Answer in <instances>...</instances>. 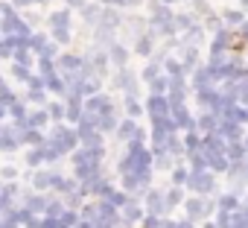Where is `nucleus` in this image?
<instances>
[{
	"label": "nucleus",
	"instance_id": "nucleus-1",
	"mask_svg": "<svg viewBox=\"0 0 248 228\" xmlns=\"http://www.w3.org/2000/svg\"><path fill=\"white\" fill-rule=\"evenodd\" d=\"M38 76L44 79V85H47L50 91H59V94L67 91V82L56 73V65H53L50 56H41V59H38Z\"/></svg>",
	"mask_w": 248,
	"mask_h": 228
},
{
	"label": "nucleus",
	"instance_id": "nucleus-2",
	"mask_svg": "<svg viewBox=\"0 0 248 228\" xmlns=\"http://www.w3.org/2000/svg\"><path fill=\"white\" fill-rule=\"evenodd\" d=\"M152 24H155V30H158L161 35H172V33L178 30V27H175V15L170 12V6L164 3V0L152 6Z\"/></svg>",
	"mask_w": 248,
	"mask_h": 228
},
{
	"label": "nucleus",
	"instance_id": "nucleus-3",
	"mask_svg": "<svg viewBox=\"0 0 248 228\" xmlns=\"http://www.w3.org/2000/svg\"><path fill=\"white\" fill-rule=\"evenodd\" d=\"M50 144L64 155V152H73L76 149V144H79V132H73V129H64V126H59L56 132H53V138H50Z\"/></svg>",
	"mask_w": 248,
	"mask_h": 228
},
{
	"label": "nucleus",
	"instance_id": "nucleus-4",
	"mask_svg": "<svg viewBox=\"0 0 248 228\" xmlns=\"http://www.w3.org/2000/svg\"><path fill=\"white\" fill-rule=\"evenodd\" d=\"M149 114H152V120H164V117H172V102L164 97V94H152L149 102H146Z\"/></svg>",
	"mask_w": 248,
	"mask_h": 228
},
{
	"label": "nucleus",
	"instance_id": "nucleus-5",
	"mask_svg": "<svg viewBox=\"0 0 248 228\" xmlns=\"http://www.w3.org/2000/svg\"><path fill=\"white\" fill-rule=\"evenodd\" d=\"M187 184H190V190H196V193H202V196H204V193H210V190H213V176H210L207 170H193Z\"/></svg>",
	"mask_w": 248,
	"mask_h": 228
},
{
	"label": "nucleus",
	"instance_id": "nucleus-6",
	"mask_svg": "<svg viewBox=\"0 0 248 228\" xmlns=\"http://www.w3.org/2000/svg\"><path fill=\"white\" fill-rule=\"evenodd\" d=\"M102 161V147H85L73 155V164H99Z\"/></svg>",
	"mask_w": 248,
	"mask_h": 228
},
{
	"label": "nucleus",
	"instance_id": "nucleus-7",
	"mask_svg": "<svg viewBox=\"0 0 248 228\" xmlns=\"http://www.w3.org/2000/svg\"><path fill=\"white\" fill-rule=\"evenodd\" d=\"M117 138H120V141H135V138L143 141V132L135 126V120H123V123L117 126Z\"/></svg>",
	"mask_w": 248,
	"mask_h": 228
},
{
	"label": "nucleus",
	"instance_id": "nucleus-8",
	"mask_svg": "<svg viewBox=\"0 0 248 228\" xmlns=\"http://www.w3.org/2000/svg\"><path fill=\"white\" fill-rule=\"evenodd\" d=\"M82 67H85V62H82L79 56H62V62H59V70H62V73H67V76L82 73Z\"/></svg>",
	"mask_w": 248,
	"mask_h": 228
},
{
	"label": "nucleus",
	"instance_id": "nucleus-9",
	"mask_svg": "<svg viewBox=\"0 0 248 228\" xmlns=\"http://www.w3.org/2000/svg\"><path fill=\"white\" fill-rule=\"evenodd\" d=\"M146 208H149V213H164V208H170V202H167V196L161 190H149Z\"/></svg>",
	"mask_w": 248,
	"mask_h": 228
},
{
	"label": "nucleus",
	"instance_id": "nucleus-10",
	"mask_svg": "<svg viewBox=\"0 0 248 228\" xmlns=\"http://www.w3.org/2000/svg\"><path fill=\"white\" fill-rule=\"evenodd\" d=\"M210 208H213V205L204 202V199H190V202H187V216H190V219H202V216L210 213Z\"/></svg>",
	"mask_w": 248,
	"mask_h": 228
},
{
	"label": "nucleus",
	"instance_id": "nucleus-11",
	"mask_svg": "<svg viewBox=\"0 0 248 228\" xmlns=\"http://www.w3.org/2000/svg\"><path fill=\"white\" fill-rule=\"evenodd\" d=\"M53 117H50V111H32L30 117L21 123V129H27V126H32V129H41V126H47Z\"/></svg>",
	"mask_w": 248,
	"mask_h": 228
},
{
	"label": "nucleus",
	"instance_id": "nucleus-12",
	"mask_svg": "<svg viewBox=\"0 0 248 228\" xmlns=\"http://www.w3.org/2000/svg\"><path fill=\"white\" fill-rule=\"evenodd\" d=\"M172 120L181 126V129H193V117L187 114V108H184V102H178V105H172Z\"/></svg>",
	"mask_w": 248,
	"mask_h": 228
},
{
	"label": "nucleus",
	"instance_id": "nucleus-13",
	"mask_svg": "<svg viewBox=\"0 0 248 228\" xmlns=\"http://www.w3.org/2000/svg\"><path fill=\"white\" fill-rule=\"evenodd\" d=\"M82 94H76V91H70V102H67V117L70 120H82Z\"/></svg>",
	"mask_w": 248,
	"mask_h": 228
},
{
	"label": "nucleus",
	"instance_id": "nucleus-14",
	"mask_svg": "<svg viewBox=\"0 0 248 228\" xmlns=\"http://www.w3.org/2000/svg\"><path fill=\"white\" fill-rule=\"evenodd\" d=\"M222 120H233V123H248V111L245 108H236L233 102L225 108V114H222Z\"/></svg>",
	"mask_w": 248,
	"mask_h": 228
},
{
	"label": "nucleus",
	"instance_id": "nucleus-15",
	"mask_svg": "<svg viewBox=\"0 0 248 228\" xmlns=\"http://www.w3.org/2000/svg\"><path fill=\"white\" fill-rule=\"evenodd\" d=\"M117 88H123L126 94H135V73H129L126 67H123V70L117 73Z\"/></svg>",
	"mask_w": 248,
	"mask_h": 228
},
{
	"label": "nucleus",
	"instance_id": "nucleus-16",
	"mask_svg": "<svg viewBox=\"0 0 248 228\" xmlns=\"http://www.w3.org/2000/svg\"><path fill=\"white\" fill-rule=\"evenodd\" d=\"M50 27H53V30H70V12H67V9L53 12V15H50Z\"/></svg>",
	"mask_w": 248,
	"mask_h": 228
},
{
	"label": "nucleus",
	"instance_id": "nucleus-17",
	"mask_svg": "<svg viewBox=\"0 0 248 228\" xmlns=\"http://www.w3.org/2000/svg\"><path fill=\"white\" fill-rule=\"evenodd\" d=\"M216 79V73H213V67H204V70H199L196 73V91H202V88H210V82Z\"/></svg>",
	"mask_w": 248,
	"mask_h": 228
},
{
	"label": "nucleus",
	"instance_id": "nucleus-18",
	"mask_svg": "<svg viewBox=\"0 0 248 228\" xmlns=\"http://www.w3.org/2000/svg\"><path fill=\"white\" fill-rule=\"evenodd\" d=\"M96 126H99V132H114V129L120 126V123H117V117H114V108H108V111L102 114Z\"/></svg>",
	"mask_w": 248,
	"mask_h": 228
},
{
	"label": "nucleus",
	"instance_id": "nucleus-19",
	"mask_svg": "<svg viewBox=\"0 0 248 228\" xmlns=\"http://www.w3.org/2000/svg\"><path fill=\"white\" fill-rule=\"evenodd\" d=\"M123 216H126V222H140L143 219V211H140V205L126 202V205H123Z\"/></svg>",
	"mask_w": 248,
	"mask_h": 228
},
{
	"label": "nucleus",
	"instance_id": "nucleus-20",
	"mask_svg": "<svg viewBox=\"0 0 248 228\" xmlns=\"http://www.w3.org/2000/svg\"><path fill=\"white\" fill-rule=\"evenodd\" d=\"M117 24H120V15H117V9H102L99 27H102V30H114Z\"/></svg>",
	"mask_w": 248,
	"mask_h": 228
},
{
	"label": "nucleus",
	"instance_id": "nucleus-21",
	"mask_svg": "<svg viewBox=\"0 0 248 228\" xmlns=\"http://www.w3.org/2000/svg\"><path fill=\"white\" fill-rule=\"evenodd\" d=\"M21 144V135H15L12 129H3V135H0V149H15Z\"/></svg>",
	"mask_w": 248,
	"mask_h": 228
},
{
	"label": "nucleus",
	"instance_id": "nucleus-22",
	"mask_svg": "<svg viewBox=\"0 0 248 228\" xmlns=\"http://www.w3.org/2000/svg\"><path fill=\"white\" fill-rule=\"evenodd\" d=\"M225 155H228V161H245V147H242L239 141H231Z\"/></svg>",
	"mask_w": 248,
	"mask_h": 228
},
{
	"label": "nucleus",
	"instance_id": "nucleus-23",
	"mask_svg": "<svg viewBox=\"0 0 248 228\" xmlns=\"http://www.w3.org/2000/svg\"><path fill=\"white\" fill-rule=\"evenodd\" d=\"M199 129L202 132H219V117L216 114H204V117L199 120Z\"/></svg>",
	"mask_w": 248,
	"mask_h": 228
},
{
	"label": "nucleus",
	"instance_id": "nucleus-24",
	"mask_svg": "<svg viewBox=\"0 0 248 228\" xmlns=\"http://www.w3.org/2000/svg\"><path fill=\"white\" fill-rule=\"evenodd\" d=\"M82 15H85V21H88V24H99L102 9H99V6H88V3H85V6H82Z\"/></svg>",
	"mask_w": 248,
	"mask_h": 228
},
{
	"label": "nucleus",
	"instance_id": "nucleus-25",
	"mask_svg": "<svg viewBox=\"0 0 248 228\" xmlns=\"http://www.w3.org/2000/svg\"><path fill=\"white\" fill-rule=\"evenodd\" d=\"M12 76H15V79H21V82H30V79H32L30 65H18V62H15V65H12Z\"/></svg>",
	"mask_w": 248,
	"mask_h": 228
},
{
	"label": "nucleus",
	"instance_id": "nucleus-26",
	"mask_svg": "<svg viewBox=\"0 0 248 228\" xmlns=\"http://www.w3.org/2000/svg\"><path fill=\"white\" fill-rule=\"evenodd\" d=\"M47 205H50V199H44V196H30V205H27V208H30L32 213H38V211L47 213Z\"/></svg>",
	"mask_w": 248,
	"mask_h": 228
},
{
	"label": "nucleus",
	"instance_id": "nucleus-27",
	"mask_svg": "<svg viewBox=\"0 0 248 228\" xmlns=\"http://www.w3.org/2000/svg\"><path fill=\"white\" fill-rule=\"evenodd\" d=\"M111 59H114L117 65H126V59H129L126 47H120V44H111Z\"/></svg>",
	"mask_w": 248,
	"mask_h": 228
},
{
	"label": "nucleus",
	"instance_id": "nucleus-28",
	"mask_svg": "<svg viewBox=\"0 0 248 228\" xmlns=\"http://www.w3.org/2000/svg\"><path fill=\"white\" fill-rule=\"evenodd\" d=\"M135 50H138L140 56H149V53H152V38H149V35H140L138 44H135Z\"/></svg>",
	"mask_w": 248,
	"mask_h": 228
},
{
	"label": "nucleus",
	"instance_id": "nucleus-29",
	"mask_svg": "<svg viewBox=\"0 0 248 228\" xmlns=\"http://www.w3.org/2000/svg\"><path fill=\"white\" fill-rule=\"evenodd\" d=\"M219 211H239V205H236V196H233V193L222 196V199H219Z\"/></svg>",
	"mask_w": 248,
	"mask_h": 228
},
{
	"label": "nucleus",
	"instance_id": "nucleus-30",
	"mask_svg": "<svg viewBox=\"0 0 248 228\" xmlns=\"http://www.w3.org/2000/svg\"><path fill=\"white\" fill-rule=\"evenodd\" d=\"M76 222H79V216H76L73 211H64V213L59 216V225H62V228H76Z\"/></svg>",
	"mask_w": 248,
	"mask_h": 228
},
{
	"label": "nucleus",
	"instance_id": "nucleus-31",
	"mask_svg": "<svg viewBox=\"0 0 248 228\" xmlns=\"http://www.w3.org/2000/svg\"><path fill=\"white\" fill-rule=\"evenodd\" d=\"M32 181H35V187H41V190H44V187H53V173H35Z\"/></svg>",
	"mask_w": 248,
	"mask_h": 228
},
{
	"label": "nucleus",
	"instance_id": "nucleus-32",
	"mask_svg": "<svg viewBox=\"0 0 248 228\" xmlns=\"http://www.w3.org/2000/svg\"><path fill=\"white\" fill-rule=\"evenodd\" d=\"M225 21H228L231 27H239V24L245 21V15H242L239 9H231V12H225Z\"/></svg>",
	"mask_w": 248,
	"mask_h": 228
},
{
	"label": "nucleus",
	"instance_id": "nucleus-33",
	"mask_svg": "<svg viewBox=\"0 0 248 228\" xmlns=\"http://www.w3.org/2000/svg\"><path fill=\"white\" fill-rule=\"evenodd\" d=\"M12 59H15L18 65H30V47H15Z\"/></svg>",
	"mask_w": 248,
	"mask_h": 228
},
{
	"label": "nucleus",
	"instance_id": "nucleus-34",
	"mask_svg": "<svg viewBox=\"0 0 248 228\" xmlns=\"http://www.w3.org/2000/svg\"><path fill=\"white\" fill-rule=\"evenodd\" d=\"M149 85H152V94H164V91L170 88V79H167V76H158V79H152Z\"/></svg>",
	"mask_w": 248,
	"mask_h": 228
},
{
	"label": "nucleus",
	"instance_id": "nucleus-35",
	"mask_svg": "<svg viewBox=\"0 0 248 228\" xmlns=\"http://www.w3.org/2000/svg\"><path fill=\"white\" fill-rule=\"evenodd\" d=\"M187 181H190V173L184 167H175L172 170V184H187Z\"/></svg>",
	"mask_w": 248,
	"mask_h": 228
},
{
	"label": "nucleus",
	"instance_id": "nucleus-36",
	"mask_svg": "<svg viewBox=\"0 0 248 228\" xmlns=\"http://www.w3.org/2000/svg\"><path fill=\"white\" fill-rule=\"evenodd\" d=\"M9 111H12V117H15L18 123H24V120H27V108H24L21 102H12V105H9Z\"/></svg>",
	"mask_w": 248,
	"mask_h": 228
},
{
	"label": "nucleus",
	"instance_id": "nucleus-37",
	"mask_svg": "<svg viewBox=\"0 0 248 228\" xmlns=\"http://www.w3.org/2000/svg\"><path fill=\"white\" fill-rule=\"evenodd\" d=\"M47 108H50V117H53V120H62V117H64V114H67V108H64L62 102H50Z\"/></svg>",
	"mask_w": 248,
	"mask_h": 228
},
{
	"label": "nucleus",
	"instance_id": "nucleus-38",
	"mask_svg": "<svg viewBox=\"0 0 248 228\" xmlns=\"http://www.w3.org/2000/svg\"><path fill=\"white\" fill-rule=\"evenodd\" d=\"M126 108H129V114H132V117H138V114L143 111V108H140V102L135 99V94H129V97H126Z\"/></svg>",
	"mask_w": 248,
	"mask_h": 228
},
{
	"label": "nucleus",
	"instance_id": "nucleus-39",
	"mask_svg": "<svg viewBox=\"0 0 248 228\" xmlns=\"http://www.w3.org/2000/svg\"><path fill=\"white\" fill-rule=\"evenodd\" d=\"M181 199H184V193H181V184H175V187L167 193V202H170V208H172V205H178Z\"/></svg>",
	"mask_w": 248,
	"mask_h": 228
},
{
	"label": "nucleus",
	"instance_id": "nucleus-40",
	"mask_svg": "<svg viewBox=\"0 0 248 228\" xmlns=\"http://www.w3.org/2000/svg\"><path fill=\"white\" fill-rule=\"evenodd\" d=\"M102 199H108V202H111V205H117V208H123V205L129 202L126 196H123V193H117V190H111V193H108V196H102Z\"/></svg>",
	"mask_w": 248,
	"mask_h": 228
},
{
	"label": "nucleus",
	"instance_id": "nucleus-41",
	"mask_svg": "<svg viewBox=\"0 0 248 228\" xmlns=\"http://www.w3.org/2000/svg\"><path fill=\"white\" fill-rule=\"evenodd\" d=\"M44 47H47L44 35H30V50H38V53H44Z\"/></svg>",
	"mask_w": 248,
	"mask_h": 228
},
{
	"label": "nucleus",
	"instance_id": "nucleus-42",
	"mask_svg": "<svg viewBox=\"0 0 248 228\" xmlns=\"http://www.w3.org/2000/svg\"><path fill=\"white\" fill-rule=\"evenodd\" d=\"M196 59H199V56H196V47H190V50L184 53V70H193V67H196Z\"/></svg>",
	"mask_w": 248,
	"mask_h": 228
},
{
	"label": "nucleus",
	"instance_id": "nucleus-43",
	"mask_svg": "<svg viewBox=\"0 0 248 228\" xmlns=\"http://www.w3.org/2000/svg\"><path fill=\"white\" fill-rule=\"evenodd\" d=\"M175 27L178 30H190L193 27V18L190 15H175Z\"/></svg>",
	"mask_w": 248,
	"mask_h": 228
},
{
	"label": "nucleus",
	"instance_id": "nucleus-44",
	"mask_svg": "<svg viewBox=\"0 0 248 228\" xmlns=\"http://www.w3.org/2000/svg\"><path fill=\"white\" fill-rule=\"evenodd\" d=\"M187 41H193V44H199V41H202V27H196V24H193V27L187 30Z\"/></svg>",
	"mask_w": 248,
	"mask_h": 228
},
{
	"label": "nucleus",
	"instance_id": "nucleus-45",
	"mask_svg": "<svg viewBox=\"0 0 248 228\" xmlns=\"http://www.w3.org/2000/svg\"><path fill=\"white\" fill-rule=\"evenodd\" d=\"M62 213H64L62 202H50V205H47V216H62Z\"/></svg>",
	"mask_w": 248,
	"mask_h": 228
},
{
	"label": "nucleus",
	"instance_id": "nucleus-46",
	"mask_svg": "<svg viewBox=\"0 0 248 228\" xmlns=\"http://www.w3.org/2000/svg\"><path fill=\"white\" fill-rule=\"evenodd\" d=\"M161 225H164V222L158 219V213H149V216L143 219V228H161Z\"/></svg>",
	"mask_w": 248,
	"mask_h": 228
},
{
	"label": "nucleus",
	"instance_id": "nucleus-47",
	"mask_svg": "<svg viewBox=\"0 0 248 228\" xmlns=\"http://www.w3.org/2000/svg\"><path fill=\"white\" fill-rule=\"evenodd\" d=\"M167 73H170V76H184V67L175 65V62H167Z\"/></svg>",
	"mask_w": 248,
	"mask_h": 228
},
{
	"label": "nucleus",
	"instance_id": "nucleus-48",
	"mask_svg": "<svg viewBox=\"0 0 248 228\" xmlns=\"http://www.w3.org/2000/svg\"><path fill=\"white\" fill-rule=\"evenodd\" d=\"M143 79H146V82H152V79H158V65H149V67L143 70Z\"/></svg>",
	"mask_w": 248,
	"mask_h": 228
},
{
	"label": "nucleus",
	"instance_id": "nucleus-49",
	"mask_svg": "<svg viewBox=\"0 0 248 228\" xmlns=\"http://www.w3.org/2000/svg\"><path fill=\"white\" fill-rule=\"evenodd\" d=\"M30 99H32V102H44V91H41V88H32V91H30Z\"/></svg>",
	"mask_w": 248,
	"mask_h": 228
},
{
	"label": "nucleus",
	"instance_id": "nucleus-50",
	"mask_svg": "<svg viewBox=\"0 0 248 228\" xmlns=\"http://www.w3.org/2000/svg\"><path fill=\"white\" fill-rule=\"evenodd\" d=\"M207 27H210V30H216V33H219V30H222V21H219V18H213V15H210V18H207Z\"/></svg>",
	"mask_w": 248,
	"mask_h": 228
},
{
	"label": "nucleus",
	"instance_id": "nucleus-51",
	"mask_svg": "<svg viewBox=\"0 0 248 228\" xmlns=\"http://www.w3.org/2000/svg\"><path fill=\"white\" fill-rule=\"evenodd\" d=\"M67 6H85V0H64Z\"/></svg>",
	"mask_w": 248,
	"mask_h": 228
},
{
	"label": "nucleus",
	"instance_id": "nucleus-52",
	"mask_svg": "<svg viewBox=\"0 0 248 228\" xmlns=\"http://www.w3.org/2000/svg\"><path fill=\"white\" fill-rule=\"evenodd\" d=\"M242 173H245V181H248V158L242 161Z\"/></svg>",
	"mask_w": 248,
	"mask_h": 228
},
{
	"label": "nucleus",
	"instance_id": "nucleus-53",
	"mask_svg": "<svg viewBox=\"0 0 248 228\" xmlns=\"http://www.w3.org/2000/svg\"><path fill=\"white\" fill-rule=\"evenodd\" d=\"M161 228H178V222H164Z\"/></svg>",
	"mask_w": 248,
	"mask_h": 228
},
{
	"label": "nucleus",
	"instance_id": "nucleus-54",
	"mask_svg": "<svg viewBox=\"0 0 248 228\" xmlns=\"http://www.w3.org/2000/svg\"><path fill=\"white\" fill-rule=\"evenodd\" d=\"M12 3H18V6H24V3H32V0H12Z\"/></svg>",
	"mask_w": 248,
	"mask_h": 228
},
{
	"label": "nucleus",
	"instance_id": "nucleus-55",
	"mask_svg": "<svg viewBox=\"0 0 248 228\" xmlns=\"http://www.w3.org/2000/svg\"><path fill=\"white\" fill-rule=\"evenodd\" d=\"M3 114H6V105H3V102H0V117H3Z\"/></svg>",
	"mask_w": 248,
	"mask_h": 228
},
{
	"label": "nucleus",
	"instance_id": "nucleus-56",
	"mask_svg": "<svg viewBox=\"0 0 248 228\" xmlns=\"http://www.w3.org/2000/svg\"><path fill=\"white\" fill-rule=\"evenodd\" d=\"M178 228H193V225L190 222H178Z\"/></svg>",
	"mask_w": 248,
	"mask_h": 228
},
{
	"label": "nucleus",
	"instance_id": "nucleus-57",
	"mask_svg": "<svg viewBox=\"0 0 248 228\" xmlns=\"http://www.w3.org/2000/svg\"><path fill=\"white\" fill-rule=\"evenodd\" d=\"M239 3H242V6H248V0H239Z\"/></svg>",
	"mask_w": 248,
	"mask_h": 228
},
{
	"label": "nucleus",
	"instance_id": "nucleus-58",
	"mask_svg": "<svg viewBox=\"0 0 248 228\" xmlns=\"http://www.w3.org/2000/svg\"><path fill=\"white\" fill-rule=\"evenodd\" d=\"M245 149H248V141H245Z\"/></svg>",
	"mask_w": 248,
	"mask_h": 228
},
{
	"label": "nucleus",
	"instance_id": "nucleus-59",
	"mask_svg": "<svg viewBox=\"0 0 248 228\" xmlns=\"http://www.w3.org/2000/svg\"><path fill=\"white\" fill-rule=\"evenodd\" d=\"M245 213H248V205H245Z\"/></svg>",
	"mask_w": 248,
	"mask_h": 228
},
{
	"label": "nucleus",
	"instance_id": "nucleus-60",
	"mask_svg": "<svg viewBox=\"0 0 248 228\" xmlns=\"http://www.w3.org/2000/svg\"><path fill=\"white\" fill-rule=\"evenodd\" d=\"M0 135H3V129H0Z\"/></svg>",
	"mask_w": 248,
	"mask_h": 228
},
{
	"label": "nucleus",
	"instance_id": "nucleus-61",
	"mask_svg": "<svg viewBox=\"0 0 248 228\" xmlns=\"http://www.w3.org/2000/svg\"><path fill=\"white\" fill-rule=\"evenodd\" d=\"M0 228H3V225H0Z\"/></svg>",
	"mask_w": 248,
	"mask_h": 228
}]
</instances>
